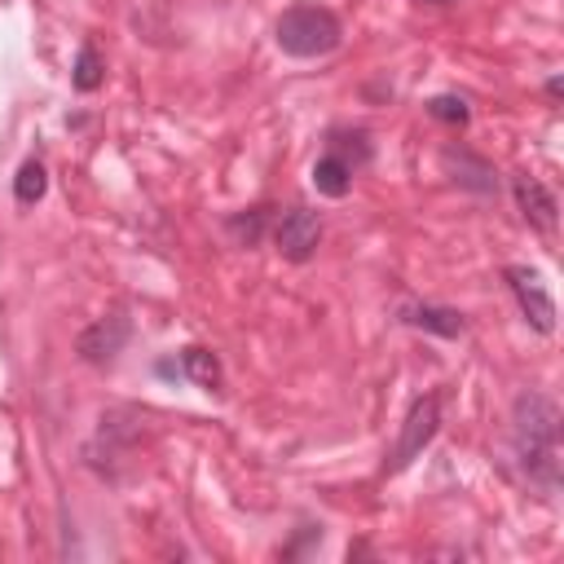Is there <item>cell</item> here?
<instances>
[{
    "label": "cell",
    "instance_id": "8992f818",
    "mask_svg": "<svg viewBox=\"0 0 564 564\" xmlns=\"http://www.w3.org/2000/svg\"><path fill=\"white\" fill-rule=\"evenodd\" d=\"M128 339H132V317H128L123 308H115V313H106V317H97L93 326L79 330L75 352H79V361H88V366H106V361H115V357L128 348Z\"/></svg>",
    "mask_w": 564,
    "mask_h": 564
},
{
    "label": "cell",
    "instance_id": "e0dca14e",
    "mask_svg": "<svg viewBox=\"0 0 564 564\" xmlns=\"http://www.w3.org/2000/svg\"><path fill=\"white\" fill-rule=\"evenodd\" d=\"M427 4H454V0H427Z\"/></svg>",
    "mask_w": 564,
    "mask_h": 564
},
{
    "label": "cell",
    "instance_id": "8fae6325",
    "mask_svg": "<svg viewBox=\"0 0 564 564\" xmlns=\"http://www.w3.org/2000/svg\"><path fill=\"white\" fill-rule=\"evenodd\" d=\"M181 375H185L189 383L207 388V392H216V388H220V379H225L220 357H216V352H207V348H185V352H181Z\"/></svg>",
    "mask_w": 564,
    "mask_h": 564
},
{
    "label": "cell",
    "instance_id": "7c38bea8",
    "mask_svg": "<svg viewBox=\"0 0 564 564\" xmlns=\"http://www.w3.org/2000/svg\"><path fill=\"white\" fill-rule=\"evenodd\" d=\"M44 189H48L44 163H40V159H26V163L18 167V176H13V198H18L22 207H35V203L44 198Z\"/></svg>",
    "mask_w": 564,
    "mask_h": 564
},
{
    "label": "cell",
    "instance_id": "2e32d148",
    "mask_svg": "<svg viewBox=\"0 0 564 564\" xmlns=\"http://www.w3.org/2000/svg\"><path fill=\"white\" fill-rule=\"evenodd\" d=\"M560 93H564V79H560V75H551V79H546V97H551V101H555V97H560Z\"/></svg>",
    "mask_w": 564,
    "mask_h": 564
},
{
    "label": "cell",
    "instance_id": "52a82bcc",
    "mask_svg": "<svg viewBox=\"0 0 564 564\" xmlns=\"http://www.w3.org/2000/svg\"><path fill=\"white\" fill-rule=\"evenodd\" d=\"M273 242H278V251H282L291 264L313 260V251H317V242H322V216L308 212V207H286V212L278 216V225H273Z\"/></svg>",
    "mask_w": 564,
    "mask_h": 564
},
{
    "label": "cell",
    "instance_id": "7a4b0ae2",
    "mask_svg": "<svg viewBox=\"0 0 564 564\" xmlns=\"http://www.w3.org/2000/svg\"><path fill=\"white\" fill-rule=\"evenodd\" d=\"M273 40L286 57H326L339 48L344 26L330 9L322 4H291L282 9V18L273 22Z\"/></svg>",
    "mask_w": 564,
    "mask_h": 564
},
{
    "label": "cell",
    "instance_id": "277c9868",
    "mask_svg": "<svg viewBox=\"0 0 564 564\" xmlns=\"http://www.w3.org/2000/svg\"><path fill=\"white\" fill-rule=\"evenodd\" d=\"M436 432H441V397H436V392L414 397L410 410H405V419H401V436H397V445H392V454H388V471H392V476L405 471V467L432 445Z\"/></svg>",
    "mask_w": 564,
    "mask_h": 564
},
{
    "label": "cell",
    "instance_id": "4fadbf2b",
    "mask_svg": "<svg viewBox=\"0 0 564 564\" xmlns=\"http://www.w3.org/2000/svg\"><path fill=\"white\" fill-rule=\"evenodd\" d=\"M101 79H106V62H101V53H97L93 44H84V48H79V57H75L70 84H75V93H97V88H101Z\"/></svg>",
    "mask_w": 564,
    "mask_h": 564
},
{
    "label": "cell",
    "instance_id": "3957f363",
    "mask_svg": "<svg viewBox=\"0 0 564 564\" xmlns=\"http://www.w3.org/2000/svg\"><path fill=\"white\" fill-rule=\"evenodd\" d=\"M370 163V137L366 132H330L326 150L317 154L313 163V189L326 194V198H344L352 189V176L357 167Z\"/></svg>",
    "mask_w": 564,
    "mask_h": 564
},
{
    "label": "cell",
    "instance_id": "6da1fadb",
    "mask_svg": "<svg viewBox=\"0 0 564 564\" xmlns=\"http://www.w3.org/2000/svg\"><path fill=\"white\" fill-rule=\"evenodd\" d=\"M511 454L542 498L560 489V405L546 392H520L511 401Z\"/></svg>",
    "mask_w": 564,
    "mask_h": 564
},
{
    "label": "cell",
    "instance_id": "9a60e30c",
    "mask_svg": "<svg viewBox=\"0 0 564 564\" xmlns=\"http://www.w3.org/2000/svg\"><path fill=\"white\" fill-rule=\"evenodd\" d=\"M264 216H269L264 207H251L247 216H229V229H234V234L242 238V247H256V242H260V229H264Z\"/></svg>",
    "mask_w": 564,
    "mask_h": 564
},
{
    "label": "cell",
    "instance_id": "5bb4252c",
    "mask_svg": "<svg viewBox=\"0 0 564 564\" xmlns=\"http://www.w3.org/2000/svg\"><path fill=\"white\" fill-rule=\"evenodd\" d=\"M427 115H432V119H441V123H449V128H463V123L471 119L467 101H463V97H454V93L432 97V101H427Z\"/></svg>",
    "mask_w": 564,
    "mask_h": 564
},
{
    "label": "cell",
    "instance_id": "5b68a950",
    "mask_svg": "<svg viewBox=\"0 0 564 564\" xmlns=\"http://www.w3.org/2000/svg\"><path fill=\"white\" fill-rule=\"evenodd\" d=\"M502 278H507V286H511V295H516L524 322H529L538 335H555V300H551L542 273L529 269V264H507Z\"/></svg>",
    "mask_w": 564,
    "mask_h": 564
},
{
    "label": "cell",
    "instance_id": "30bf717a",
    "mask_svg": "<svg viewBox=\"0 0 564 564\" xmlns=\"http://www.w3.org/2000/svg\"><path fill=\"white\" fill-rule=\"evenodd\" d=\"M441 163H445V167L454 172V181H458L463 189H471V194H494V189H498L494 167H489L480 154H471L467 145H445Z\"/></svg>",
    "mask_w": 564,
    "mask_h": 564
},
{
    "label": "cell",
    "instance_id": "9c48e42d",
    "mask_svg": "<svg viewBox=\"0 0 564 564\" xmlns=\"http://www.w3.org/2000/svg\"><path fill=\"white\" fill-rule=\"evenodd\" d=\"M397 322L414 326V330H427V335H441V339H458L467 330V317L458 308H449V304H419V300L397 304Z\"/></svg>",
    "mask_w": 564,
    "mask_h": 564
},
{
    "label": "cell",
    "instance_id": "ba28073f",
    "mask_svg": "<svg viewBox=\"0 0 564 564\" xmlns=\"http://www.w3.org/2000/svg\"><path fill=\"white\" fill-rule=\"evenodd\" d=\"M511 194H516V207H520V216L538 229V234H555V220H560V203H555V194L538 181V176H529V172H516L511 176Z\"/></svg>",
    "mask_w": 564,
    "mask_h": 564
}]
</instances>
